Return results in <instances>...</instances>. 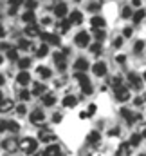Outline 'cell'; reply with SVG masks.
Here are the masks:
<instances>
[{
	"instance_id": "obj_31",
	"label": "cell",
	"mask_w": 146,
	"mask_h": 156,
	"mask_svg": "<svg viewBox=\"0 0 146 156\" xmlns=\"http://www.w3.org/2000/svg\"><path fill=\"white\" fill-rule=\"evenodd\" d=\"M139 142H141V134H134V136L130 138V147H132V145L135 147V145H137Z\"/></svg>"
},
{
	"instance_id": "obj_23",
	"label": "cell",
	"mask_w": 146,
	"mask_h": 156,
	"mask_svg": "<svg viewBox=\"0 0 146 156\" xmlns=\"http://www.w3.org/2000/svg\"><path fill=\"white\" fill-rule=\"evenodd\" d=\"M54 102H56V96H54V94H43V104H45L47 107L54 105Z\"/></svg>"
},
{
	"instance_id": "obj_39",
	"label": "cell",
	"mask_w": 146,
	"mask_h": 156,
	"mask_svg": "<svg viewBox=\"0 0 146 156\" xmlns=\"http://www.w3.org/2000/svg\"><path fill=\"white\" fill-rule=\"evenodd\" d=\"M112 85H114V87H119V85H121V76L112 78Z\"/></svg>"
},
{
	"instance_id": "obj_42",
	"label": "cell",
	"mask_w": 146,
	"mask_h": 156,
	"mask_svg": "<svg viewBox=\"0 0 146 156\" xmlns=\"http://www.w3.org/2000/svg\"><path fill=\"white\" fill-rule=\"evenodd\" d=\"M94 113H96V105H94V104H90V105H88V111H87V115L90 116V115H94Z\"/></svg>"
},
{
	"instance_id": "obj_4",
	"label": "cell",
	"mask_w": 146,
	"mask_h": 156,
	"mask_svg": "<svg viewBox=\"0 0 146 156\" xmlns=\"http://www.w3.org/2000/svg\"><path fill=\"white\" fill-rule=\"evenodd\" d=\"M29 118H31V122H33L35 125H40V123H43L45 115H43V111H41V109H35V111L29 115Z\"/></svg>"
},
{
	"instance_id": "obj_21",
	"label": "cell",
	"mask_w": 146,
	"mask_h": 156,
	"mask_svg": "<svg viewBox=\"0 0 146 156\" xmlns=\"http://www.w3.org/2000/svg\"><path fill=\"white\" fill-rule=\"evenodd\" d=\"M76 104H78V100H76V96H72V94L63 98V105L65 107H76Z\"/></svg>"
},
{
	"instance_id": "obj_58",
	"label": "cell",
	"mask_w": 146,
	"mask_h": 156,
	"mask_svg": "<svg viewBox=\"0 0 146 156\" xmlns=\"http://www.w3.org/2000/svg\"><path fill=\"white\" fill-rule=\"evenodd\" d=\"M141 156H146V154H141Z\"/></svg>"
},
{
	"instance_id": "obj_33",
	"label": "cell",
	"mask_w": 146,
	"mask_h": 156,
	"mask_svg": "<svg viewBox=\"0 0 146 156\" xmlns=\"http://www.w3.org/2000/svg\"><path fill=\"white\" fill-rule=\"evenodd\" d=\"M94 37L98 40H103L105 38V31H101V29H94Z\"/></svg>"
},
{
	"instance_id": "obj_11",
	"label": "cell",
	"mask_w": 146,
	"mask_h": 156,
	"mask_svg": "<svg viewBox=\"0 0 146 156\" xmlns=\"http://www.w3.org/2000/svg\"><path fill=\"white\" fill-rule=\"evenodd\" d=\"M38 140H41V142H54V134L49 129H45V131L38 133Z\"/></svg>"
},
{
	"instance_id": "obj_38",
	"label": "cell",
	"mask_w": 146,
	"mask_h": 156,
	"mask_svg": "<svg viewBox=\"0 0 146 156\" xmlns=\"http://www.w3.org/2000/svg\"><path fill=\"white\" fill-rule=\"evenodd\" d=\"M18 47H20V49H27V47H31V44H29V42H25V40H20Z\"/></svg>"
},
{
	"instance_id": "obj_17",
	"label": "cell",
	"mask_w": 146,
	"mask_h": 156,
	"mask_svg": "<svg viewBox=\"0 0 146 156\" xmlns=\"http://www.w3.org/2000/svg\"><path fill=\"white\" fill-rule=\"evenodd\" d=\"M22 20H24L25 24H29V26H31V24H35L36 16H35V13H33V11H25V13H24V16H22Z\"/></svg>"
},
{
	"instance_id": "obj_44",
	"label": "cell",
	"mask_w": 146,
	"mask_h": 156,
	"mask_svg": "<svg viewBox=\"0 0 146 156\" xmlns=\"http://www.w3.org/2000/svg\"><path fill=\"white\" fill-rule=\"evenodd\" d=\"M121 44H123V38H115L114 40V47H121Z\"/></svg>"
},
{
	"instance_id": "obj_49",
	"label": "cell",
	"mask_w": 146,
	"mask_h": 156,
	"mask_svg": "<svg viewBox=\"0 0 146 156\" xmlns=\"http://www.w3.org/2000/svg\"><path fill=\"white\" fill-rule=\"evenodd\" d=\"M16 111H18L20 115H24V113H25V107H24V105H18V109H16Z\"/></svg>"
},
{
	"instance_id": "obj_28",
	"label": "cell",
	"mask_w": 146,
	"mask_h": 156,
	"mask_svg": "<svg viewBox=\"0 0 146 156\" xmlns=\"http://www.w3.org/2000/svg\"><path fill=\"white\" fill-rule=\"evenodd\" d=\"M18 66H20V69H27L31 66V60L29 58H20L18 60Z\"/></svg>"
},
{
	"instance_id": "obj_57",
	"label": "cell",
	"mask_w": 146,
	"mask_h": 156,
	"mask_svg": "<svg viewBox=\"0 0 146 156\" xmlns=\"http://www.w3.org/2000/svg\"><path fill=\"white\" fill-rule=\"evenodd\" d=\"M144 80H146V73H144Z\"/></svg>"
},
{
	"instance_id": "obj_43",
	"label": "cell",
	"mask_w": 146,
	"mask_h": 156,
	"mask_svg": "<svg viewBox=\"0 0 146 156\" xmlns=\"http://www.w3.org/2000/svg\"><path fill=\"white\" fill-rule=\"evenodd\" d=\"M69 27H71V22H69V20H65V22L61 24V31H67Z\"/></svg>"
},
{
	"instance_id": "obj_19",
	"label": "cell",
	"mask_w": 146,
	"mask_h": 156,
	"mask_svg": "<svg viewBox=\"0 0 146 156\" xmlns=\"http://www.w3.org/2000/svg\"><path fill=\"white\" fill-rule=\"evenodd\" d=\"M13 109V102L11 100H2L0 102V113H7Z\"/></svg>"
},
{
	"instance_id": "obj_22",
	"label": "cell",
	"mask_w": 146,
	"mask_h": 156,
	"mask_svg": "<svg viewBox=\"0 0 146 156\" xmlns=\"http://www.w3.org/2000/svg\"><path fill=\"white\" fill-rule=\"evenodd\" d=\"M126 154H130V144H121L119 151H117V156H126Z\"/></svg>"
},
{
	"instance_id": "obj_10",
	"label": "cell",
	"mask_w": 146,
	"mask_h": 156,
	"mask_svg": "<svg viewBox=\"0 0 146 156\" xmlns=\"http://www.w3.org/2000/svg\"><path fill=\"white\" fill-rule=\"evenodd\" d=\"M54 62H56V66H58V69H60V71H63V69L67 67L65 55H61V53H54Z\"/></svg>"
},
{
	"instance_id": "obj_32",
	"label": "cell",
	"mask_w": 146,
	"mask_h": 156,
	"mask_svg": "<svg viewBox=\"0 0 146 156\" xmlns=\"http://www.w3.org/2000/svg\"><path fill=\"white\" fill-rule=\"evenodd\" d=\"M143 47H144V42H143V40H139V42H135L134 51H135V53H141V51H143Z\"/></svg>"
},
{
	"instance_id": "obj_52",
	"label": "cell",
	"mask_w": 146,
	"mask_h": 156,
	"mask_svg": "<svg viewBox=\"0 0 146 156\" xmlns=\"http://www.w3.org/2000/svg\"><path fill=\"white\" fill-rule=\"evenodd\" d=\"M5 37V31H4V27H0V38H4Z\"/></svg>"
},
{
	"instance_id": "obj_48",
	"label": "cell",
	"mask_w": 146,
	"mask_h": 156,
	"mask_svg": "<svg viewBox=\"0 0 146 156\" xmlns=\"http://www.w3.org/2000/svg\"><path fill=\"white\" fill-rule=\"evenodd\" d=\"M99 5H101V4H90V5H88V9H92V11H94V9H99Z\"/></svg>"
},
{
	"instance_id": "obj_30",
	"label": "cell",
	"mask_w": 146,
	"mask_h": 156,
	"mask_svg": "<svg viewBox=\"0 0 146 156\" xmlns=\"http://www.w3.org/2000/svg\"><path fill=\"white\" fill-rule=\"evenodd\" d=\"M47 53H49V47H47V45H40V47H38V51H36V55L40 56V58H41V56H45Z\"/></svg>"
},
{
	"instance_id": "obj_1",
	"label": "cell",
	"mask_w": 146,
	"mask_h": 156,
	"mask_svg": "<svg viewBox=\"0 0 146 156\" xmlns=\"http://www.w3.org/2000/svg\"><path fill=\"white\" fill-rule=\"evenodd\" d=\"M18 147H20L25 154H33V153H36L38 144H36V140H35V138H24V140L18 144Z\"/></svg>"
},
{
	"instance_id": "obj_40",
	"label": "cell",
	"mask_w": 146,
	"mask_h": 156,
	"mask_svg": "<svg viewBox=\"0 0 146 156\" xmlns=\"http://www.w3.org/2000/svg\"><path fill=\"white\" fill-rule=\"evenodd\" d=\"M20 96H22V100H29V98H31V93H29V91H22Z\"/></svg>"
},
{
	"instance_id": "obj_9",
	"label": "cell",
	"mask_w": 146,
	"mask_h": 156,
	"mask_svg": "<svg viewBox=\"0 0 146 156\" xmlns=\"http://www.w3.org/2000/svg\"><path fill=\"white\" fill-rule=\"evenodd\" d=\"M74 69H76V73H85V71L88 69V62H87L85 58H78V60L74 62Z\"/></svg>"
},
{
	"instance_id": "obj_34",
	"label": "cell",
	"mask_w": 146,
	"mask_h": 156,
	"mask_svg": "<svg viewBox=\"0 0 146 156\" xmlns=\"http://www.w3.org/2000/svg\"><path fill=\"white\" fill-rule=\"evenodd\" d=\"M128 16H132V9L128 5H124L123 7V18H128Z\"/></svg>"
},
{
	"instance_id": "obj_29",
	"label": "cell",
	"mask_w": 146,
	"mask_h": 156,
	"mask_svg": "<svg viewBox=\"0 0 146 156\" xmlns=\"http://www.w3.org/2000/svg\"><path fill=\"white\" fill-rule=\"evenodd\" d=\"M7 58L9 60H18V51L16 49H7Z\"/></svg>"
},
{
	"instance_id": "obj_15",
	"label": "cell",
	"mask_w": 146,
	"mask_h": 156,
	"mask_svg": "<svg viewBox=\"0 0 146 156\" xmlns=\"http://www.w3.org/2000/svg\"><path fill=\"white\" fill-rule=\"evenodd\" d=\"M16 80H18V83H20V85H27V83L31 82V76H29V73H27V71H22V73L16 76Z\"/></svg>"
},
{
	"instance_id": "obj_46",
	"label": "cell",
	"mask_w": 146,
	"mask_h": 156,
	"mask_svg": "<svg viewBox=\"0 0 146 156\" xmlns=\"http://www.w3.org/2000/svg\"><path fill=\"white\" fill-rule=\"evenodd\" d=\"M139 134L146 138V123H143V125H141V133H139Z\"/></svg>"
},
{
	"instance_id": "obj_14",
	"label": "cell",
	"mask_w": 146,
	"mask_h": 156,
	"mask_svg": "<svg viewBox=\"0 0 146 156\" xmlns=\"http://www.w3.org/2000/svg\"><path fill=\"white\" fill-rule=\"evenodd\" d=\"M69 22H71V24H81V22H83V15H81L79 11H72L71 16H69Z\"/></svg>"
},
{
	"instance_id": "obj_35",
	"label": "cell",
	"mask_w": 146,
	"mask_h": 156,
	"mask_svg": "<svg viewBox=\"0 0 146 156\" xmlns=\"http://www.w3.org/2000/svg\"><path fill=\"white\" fill-rule=\"evenodd\" d=\"M25 7H27L29 11H33V9L36 7V0H27V2H25Z\"/></svg>"
},
{
	"instance_id": "obj_36",
	"label": "cell",
	"mask_w": 146,
	"mask_h": 156,
	"mask_svg": "<svg viewBox=\"0 0 146 156\" xmlns=\"http://www.w3.org/2000/svg\"><path fill=\"white\" fill-rule=\"evenodd\" d=\"M90 51L98 55V53H101V45H99V44H92V45H90Z\"/></svg>"
},
{
	"instance_id": "obj_6",
	"label": "cell",
	"mask_w": 146,
	"mask_h": 156,
	"mask_svg": "<svg viewBox=\"0 0 146 156\" xmlns=\"http://www.w3.org/2000/svg\"><path fill=\"white\" fill-rule=\"evenodd\" d=\"M67 11H69V7H67L65 2H60V4L54 7V15H56L58 18H65V16H67Z\"/></svg>"
},
{
	"instance_id": "obj_8",
	"label": "cell",
	"mask_w": 146,
	"mask_h": 156,
	"mask_svg": "<svg viewBox=\"0 0 146 156\" xmlns=\"http://www.w3.org/2000/svg\"><path fill=\"white\" fill-rule=\"evenodd\" d=\"M40 37H41L43 42H47V44L60 45V37H56V35H52V33H40Z\"/></svg>"
},
{
	"instance_id": "obj_53",
	"label": "cell",
	"mask_w": 146,
	"mask_h": 156,
	"mask_svg": "<svg viewBox=\"0 0 146 156\" xmlns=\"http://www.w3.org/2000/svg\"><path fill=\"white\" fill-rule=\"evenodd\" d=\"M132 4L134 5H141V0H132Z\"/></svg>"
},
{
	"instance_id": "obj_41",
	"label": "cell",
	"mask_w": 146,
	"mask_h": 156,
	"mask_svg": "<svg viewBox=\"0 0 146 156\" xmlns=\"http://www.w3.org/2000/svg\"><path fill=\"white\" fill-rule=\"evenodd\" d=\"M22 2H24V0H9V4H11V7H15V9H16V7H18V5L22 4Z\"/></svg>"
},
{
	"instance_id": "obj_3",
	"label": "cell",
	"mask_w": 146,
	"mask_h": 156,
	"mask_svg": "<svg viewBox=\"0 0 146 156\" xmlns=\"http://www.w3.org/2000/svg\"><path fill=\"white\" fill-rule=\"evenodd\" d=\"M114 93H115V98H117L119 102H126V100L130 98V91H128L126 87H123V85L114 87Z\"/></svg>"
},
{
	"instance_id": "obj_56",
	"label": "cell",
	"mask_w": 146,
	"mask_h": 156,
	"mask_svg": "<svg viewBox=\"0 0 146 156\" xmlns=\"http://www.w3.org/2000/svg\"><path fill=\"white\" fill-rule=\"evenodd\" d=\"M0 64H2V56H0Z\"/></svg>"
},
{
	"instance_id": "obj_26",
	"label": "cell",
	"mask_w": 146,
	"mask_h": 156,
	"mask_svg": "<svg viewBox=\"0 0 146 156\" xmlns=\"http://www.w3.org/2000/svg\"><path fill=\"white\" fill-rule=\"evenodd\" d=\"M144 16H146L144 9H139V11H137V13L134 15V24H139V22H141V20L144 18Z\"/></svg>"
},
{
	"instance_id": "obj_18",
	"label": "cell",
	"mask_w": 146,
	"mask_h": 156,
	"mask_svg": "<svg viewBox=\"0 0 146 156\" xmlns=\"http://www.w3.org/2000/svg\"><path fill=\"white\" fill-rule=\"evenodd\" d=\"M25 35H27V37H38V35H40V29H38L35 24H31V26L25 27Z\"/></svg>"
},
{
	"instance_id": "obj_37",
	"label": "cell",
	"mask_w": 146,
	"mask_h": 156,
	"mask_svg": "<svg viewBox=\"0 0 146 156\" xmlns=\"http://www.w3.org/2000/svg\"><path fill=\"white\" fill-rule=\"evenodd\" d=\"M132 33H134V29H132V27H126V29L123 31V37H126V38H130V37H132Z\"/></svg>"
},
{
	"instance_id": "obj_5",
	"label": "cell",
	"mask_w": 146,
	"mask_h": 156,
	"mask_svg": "<svg viewBox=\"0 0 146 156\" xmlns=\"http://www.w3.org/2000/svg\"><path fill=\"white\" fill-rule=\"evenodd\" d=\"M128 83H130L134 89H141V87H143V80H141L139 75H135V73H130V75H128Z\"/></svg>"
},
{
	"instance_id": "obj_16",
	"label": "cell",
	"mask_w": 146,
	"mask_h": 156,
	"mask_svg": "<svg viewBox=\"0 0 146 156\" xmlns=\"http://www.w3.org/2000/svg\"><path fill=\"white\" fill-rule=\"evenodd\" d=\"M41 156H60V147H58V145H51V147H47V149L43 151Z\"/></svg>"
},
{
	"instance_id": "obj_7",
	"label": "cell",
	"mask_w": 146,
	"mask_h": 156,
	"mask_svg": "<svg viewBox=\"0 0 146 156\" xmlns=\"http://www.w3.org/2000/svg\"><path fill=\"white\" fill-rule=\"evenodd\" d=\"M92 71H94V75H98V76H105V75H107V64H105V62H96V64L92 66Z\"/></svg>"
},
{
	"instance_id": "obj_45",
	"label": "cell",
	"mask_w": 146,
	"mask_h": 156,
	"mask_svg": "<svg viewBox=\"0 0 146 156\" xmlns=\"http://www.w3.org/2000/svg\"><path fill=\"white\" fill-rule=\"evenodd\" d=\"M52 120H54L56 123H58V122H61V115H58V113H54V115H52Z\"/></svg>"
},
{
	"instance_id": "obj_55",
	"label": "cell",
	"mask_w": 146,
	"mask_h": 156,
	"mask_svg": "<svg viewBox=\"0 0 146 156\" xmlns=\"http://www.w3.org/2000/svg\"><path fill=\"white\" fill-rule=\"evenodd\" d=\"M2 100H4V98H2V93H0V102H2Z\"/></svg>"
},
{
	"instance_id": "obj_51",
	"label": "cell",
	"mask_w": 146,
	"mask_h": 156,
	"mask_svg": "<svg viewBox=\"0 0 146 156\" xmlns=\"http://www.w3.org/2000/svg\"><path fill=\"white\" fill-rule=\"evenodd\" d=\"M110 134H112V136H114V134H119V129H117V127H115V129H112V131H110Z\"/></svg>"
},
{
	"instance_id": "obj_47",
	"label": "cell",
	"mask_w": 146,
	"mask_h": 156,
	"mask_svg": "<svg viewBox=\"0 0 146 156\" xmlns=\"http://www.w3.org/2000/svg\"><path fill=\"white\" fill-rule=\"evenodd\" d=\"M115 60H117L119 64H123V62H124L126 58H124V55H119V56H115Z\"/></svg>"
},
{
	"instance_id": "obj_20",
	"label": "cell",
	"mask_w": 146,
	"mask_h": 156,
	"mask_svg": "<svg viewBox=\"0 0 146 156\" xmlns=\"http://www.w3.org/2000/svg\"><path fill=\"white\" fill-rule=\"evenodd\" d=\"M33 87H35V89H33V94H36V96H40V94H45V89H47V87H45L43 83L36 82V83H35Z\"/></svg>"
},
{
	"instance_id": "obj_13",
	"label": "cell",
	"mask_w": 146,
	"mask_h": 156,
	"mask_svg": "<svg viewBox=\"0 0 146 156\" xmlns=\"http://www.w3.org/2000/svg\"><path fill=\"white\" fill-rule=\"evenodd\" d=\"M90 24H92V27H105L107 26V22H105V18L103 16H99V15H96V16H92V20H90Z\"/></svg>"
},
{
	"instance_id": "obj_27",
	"label": "cell",
	"mask_w": 146,
	"mask_h": 156,
	"mask_svg": "<svg viewBox=\"0 0 146 156\" xmlns=\"http://www.w3.org/2000/svg\"><path fill=\"white\" fill-rule=\"evenodd\" d=\"M38 75H40L41 78H49V76H51V69H49V67H41V66H40V67H38Z\"/></svg>"
},
{
	"instance_id": "obj_50",
	"label": "cell",
	"mask_w": 146,
	"mask_h": 156,
	"mask_svg": "<svg viewBox=\"0 0 146 156\" xmlns=\"http://www.w3.org/2000/svg\"><path fill=\"white\" fill-rule=\"evenodd\" d=\"M0 47H2V49H9V44H5V42H2V44H0Z\"/></svg>"
},
{
	"instance_id": "obj_24",
	"label": "cell",
	"mask_w": 146,
	"mask_h": 156,
	"mask_svg": "<svg viewBox=\"0 0 146 156\" xmlns=\"http://www.w3.org/2000/svg\"><path fill=\"white\" fill-rule=\"evenodd\" d=\"M87 142H88V144H98V142H99V133H96V131L88 133V136H87Z\"/></svg>"
},
{
	"instance_id": "obj_54",
	"label": "cell",
	"mask_w": 146,
	"mask_h": 156,
	"mask_svg": "<svg viewBox=\"0 0 146 156\" xmlns=\"http://www.w3.org/2000/svg\"><path fill=\"white\" fill-rule=\"evenodd\" d=\"M4 82H5V80H4V76H2V75H0V85H2Z\"/></svg>"
},
{
	"instance_id": "obj_25",
	"label": "cell",
	"mask_w": 146,
	"mask_h": 156,
	"mask_svg": "<svg viewBox=\"0 0 146 156\" xmlns=\"http://www.w3.org/2000/svg\"><path fill=\"white\" fill-rule=\"evenodd\" d=\"M2 145H4V147H5L7 151H15V149L18 147V144H16L15 140H5V142H4Z\"/></svg>"
},
{
	"instance_id": "obj_2",
	"label": "cell",
	"mask_w": 146,
	"mask_h": 156,
	"mask_svg": "<svg viewBox=\"0 0 146 156\" xmlns=\"http://www.w3.org/2000/svg\"><path fill=\"white\" fill-rule=\"evenodd\" d=\"M74 42H76V45H79V47H87V45L90 44V35H88L87 31H79V33L76 35Z\"/></svg>"
},
{
	"instance_id": "obj_12",
	"label": "cell",
	"mask_w": 146,
	"mask_h": 156,
	"mask_svg": "<svg viewBox=\"0 0 146 156\" xmlns=\"http://www.w3.org/2000/svg\"><path fill=\"white\" fill-rule=\"evenodd\" d=\"M5 129H9V131H18L20 129V125L16 123V122H0V131H5Z\"/></svg>"
}]
</instances>
